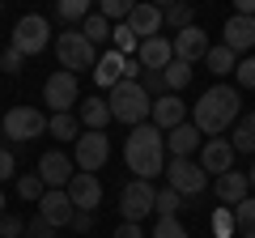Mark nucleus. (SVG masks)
Instances as JSON below:
<instances>
[{
  "label": "nucleus",
  "mask_w": 255,
  "mask_h": 238,
  "mask_svg": "<svg viewBox=\"0 0 255 238\" xmlns=\"http://www.w3.org/2000/svg\"><path fill=\"white\" fill-rule=\"evenodd\" d=\"M162 81H166V90H183V85L191 81V64H183V60H170V64L162 68Z\"/></svg>",
  "instance_id": "c85d7f7f"
},
{
  "label": "nucleus",
  "mask_w": 255,
  "mask_h": 238,
  "mask_svg": "<svg viewBox=\"0 0 255 238\" xmlns=\"http://www.w3.org/2000/svg\"><path fill=\"white\" fill-rule=\"evenodd\" d=\"M238 119V90H230V85H213V90L200 94V102H196V111H191V128L204 132V136H221V132H230V123Z\"/></svg>",
  "instance_id": "f03ea898"
},
{
  "label": "nucleus",
  "mask_w": 255,
  "mask_h": 238,
  "mask_svg": "<svg viewBox=\"0 0 255 238\" xmlns=\"http://www.w3.org/2000/svg\"><path fill=\"white\" fill-rule=\"evenodd\" d=\"M162 85H166V81H162V73H145V94H149V98H153Z\"/></svg>",
  "instance_id": "37998d69"
},
{
  "label": "nucleus",
  "mask_w": 255,
  "mask_h": 238,
  "mask_svg": "<svg viewBox=\"0 0 255 238\" xmlns=\"http://www.w3.org/2000/svg\"><path fill=\"white\" fill-rule=\"evenodd\" d=\"M90 13V0H60V21H85Z\"/></svg>",
  "instance_id": "7c9ffc66"
},
{
  "label": "nucleus",
  "mask_w": 255,
  "mask_h": 238,
  "mask_svg": "<svg viewBox=\"0 0 255 238\" xmlns=\"http://www.w3.org/2000/svg\"><path fill=\"white\" fill-rule=\"evenodd\" d=\"M77 123H81L85 132H102L111 123V107H107V98H90V102H81V115H77Z\"/></svg>",
  "instance_id": "412c9836"
},
{
  "label": "nucleus",
  "mask_w": 255,
  "mask_h": 238,
  "mask_svg": "<svg viewBox=\"0 0 255 238\" xmlns=\"http://www.w3.org/2000/svg\"><path fill=\"white\" fill-rule=\"evenodd\" d=\"M21 234H26V221L13 213H0V238H21Z\"/></svg>",
  "instance_id": "c9c22d12"
},
{
  "label": "nucleus",
  "mask_w": 255,
  "mask_h": 238,
  "mask_svg": "<svg viewBox=\"0 0 255 238\" xmlns=\"http://www.w3.org/2000/svg\"><path fill=\"white\" fill-rule=\"evenodd\" d=\"M166 183L179 196H200L204 187H209V174L191 162V157H170V162H166Z\"/></svg>",
  "instance_id": "0eeeda50"
},
{
  "label": "nucleus",
  "mask_w": 255,
  "mask_h": 238,
  "mask_svg": "<svg viewBox=\"0 0 255 238\" xmlns=\"http://www.w3.org/2000/svg\"><path fill=\"white\" fill-rule=\"evenodd\" d=\"M213 187H217V196H221L226 204H243L247 196H251V183H247V174H243V170H230V174H221V179H217Z\"/></svg>",
  "instance_id": "aec40b11"
},
{
  "label": "nucleus",
  "mask_w": 255,
  "mask_h": 238,
  "mask_svg": "<svg viewBox=\"0 0 255 238\" xmlns=\"http://www.w3.org/2000/svg\"><path fill=\"white\" fill-rule=\"evenodd\" d=\"M77 174L73 157L64 153V149H51V153L38 157V179H43V187L51 192V187H68V179Z\"/></svg>",
  "instance_id": "f8f14e48"
},
{
  "label": "nucleus",
  "mask_w": 255,
  "mask_h": 238,
  "mask_svg": "<svg viewBox=\"0 0 255 238\" xmlns=\"http://www.w3.org/2000/svg\"><path fill=\"white\" fill-rule=\"evenodd\" d=\"M166 136L153 128V123H140V128L128 132V145H124V162L128 170L136 174V179H145V183H153L157 174L166 170Z\"/></svg>",
  "instance_id": "f257e3e1"
},
{
  "label": "nucleus",
  "mask_w": 255,
  "mask_h": 238,
  "mask_svg": "<svg viewBox=\"0 0 255 238\" xmlns=\"http://www.w3.org/2000/svg\"><path fill=\"white\" fill-rule=\"evenodd\" d=\"M55 55H60V68L64 73H85V68H98V47L81 34V30H60L55 38Z\"/></svg>",
  "instance_id": "20e7f679"
},
{
  "label": "nucleus",
  "mask_w": 255,
  "mask_h": 238,
  "mask_svg": "<svg viewBox=\"0 0 255 238\" xmlns=\"http://www.w3.org/2000/svg\"><path fill=\"white\" fill-rule=\"evenodd\" d=\"M153 183H145V179H132V183H124V192H119V213H124V221H132V226H140V217H149L153 213Z\"/></svg>",
  "instance_id": "6e6552de"
},
{
  "label": "nucleus",
  "mask_w": 255,
  "mask_h": 238,
  "mask_svg": "<svg viewBox=\"0 0 255 238\" xmlns=\"http://www.w3.org/2000/svg\"><path fill=\"white\" fill-rule=\"evenodd\" d=\"M38 217H43L51 230H64V226H73L77 209H73V200H68V192H64V187H51V192L38 200Z\"/></svg>",
  "instance_id": "ddd939ff"
},
{
  "label": "nucleus",
  "mask_w": 255,
  "mask_h": 238,
  "mask_svg": "<svg viewBox=\"0 0 255 238\" xmlns=\"http://www.w3.org/2000/svg\"><path fill=\"white\" fill-rule=\"evenodd\" d=\"M221 47H230L234 55H243V51H251L255 47V17H230L226 21V34H221Z\"/></svg>",
  "instance_id": "a211bd4d"
},
{
  "label": "nucleus",
  "mask_w": 255,
  "mask_h": 238,
  "mask_svg": "<svg viewBox=\"0 0 255 238\" xmlns=\"http://www.w3.org/2000/svg\"><path fill=\"white\" fill-rule=\"evenodd\" d=\"M230 145H234V153H251L255 149V111L234 123V140H230Z\"/></svg>",
  "instance_id": "5701e85b"
},
{
  "label": "nucleus",
  "mask_w": 255,
  "mask_h": 238,
  "mask_svg": "<svg viewBox=\"0 0 255 238\" xmlns=\"http://www.w3.org/2000/svg\"><path fill=\"white\" fill-rule=\"evenodd\" d=\"M43 102L55 111V115H64V111L77 107V77L73 73H51L43 85Z\"/></svg>",
  "instance_id": "9b49d317"
},
{
  "label": "nucleus",
  "mask_w": 255,
  "mask_h": 238,
  "mask_svg": "<svg viewBox=\"0 0 255 238\" xmlns=\"http://www.w3.org/2000/svg\"><path fill=\"white\" fill-rule=\"evenodd\" d=\"M153 209H157V217H174V213L183 209V196L170 192V187H162V192H157V200H153Z\"/></svg>",
  "instance_id": "c756f323"
},
{
  "label": "nucleus",
  "mask_w": 255,
  "mask_h": 238,
  "mask_svg": "<svg viewBox=\"0 0 255 238\" xmlns=\"http://www.w3.org/2000/svg\"><path fill=\"white\" fill-rule=\"evenodd\" d=\"M234 77H238V85H243V90H255V55H251V60H238Z\"/></svg>",
  "instance_id": "e433bc0d"
},
{
  "label": "nucleus",
  "mask_w": 255,
  "mask_h": 238,
  "mask_svg": "<svg viewBox=\"0 0 255 238\" xmlns=\"http://www.w3.org/2000/svg\"><path fill=\"white\" fill-rule=\"evenodd\" d=\"M196 128L191 123H179L174 132H166V149H170V157H191V149H196Z\"/></svg>",
  "instance_id": "4be33fe9"
},
{
  "label": "nucleus",
  "mask_w": 255,
  "mask_h": 238,
  "mask_svg": "<svg viewBox=\"0 0 255 238\" xmlns=\"http://www.w3.org/2000/svg\"><path fill=\"white\" fill-rule=\"evenodd\" d=\"M204 64H209V73L226 77V73H234V68H238V55L230 51V47H209V55H204Z\"/></svg>",
  "instance_id": "393cba45"
},
{
  "label": "nucleus",
  "mask_w": 255,
  "mask_h": 238,
  "mask_svg": "<svg viewBox=\"0 0 255 238\" xmlns=\"http://www.w3.org/2000/svg\"><path fill=\"white\" fill-rule=\"evenodd\" d=\"M26 238H60V230H51L43 217H34V221L26 226Z\"/></svg>",
  "instance_id": "58836bf2"
},
{
  "label": "nucleus",
  "mask_w": 255,
  "mask_h": 238,
  "mask_svg": "<svg viewBox=\"0 0 255 238\" xmlns=\"http://www.w3.org/2000/svg\"><path fill=\"white\" fill-rule=\"evenodd\" d=\"M153 238H187V230H183V221H179V217H157Z\"/></svg>",
  "instance_id": "72a5a7b5"
},
{
  "label": "nucleus",
  "mask_w": 255,
  "mask_h": 238,
  "mask_svg": "<svg viewBox=\"0 0 255 238\" xmlns=\"http://www.w3.org/2000/svg\"><path fill=\"white\" fill-rule=\"evenodd\" d=\"M68 200H73V209L77 213H98V204H102V183H98V174H85V170H77L73 179H68Z\"/></svg>",
  "instance_id": "9d476101"
},
{
  "label": "nucleus",
  "mask_w": 255,
  "mask_h": 238,
  "mask_svg": "<svg viewBox=\"0 0 255 238\" xmlns=\"http://www.w3.org/2000/svg\"><path fill=\"white\" fill-rule=\"evenodd\" d=\"M107 107H111V119L128 123V128H140V123H149V115H153V98L145 94L140 81H119L115 90L107 94Z\"/></svg>",
  "instance_id": "7ed1b4c3"
},
{
  "label": "nucleus",
  "mask_w": 255,
  "mask_h": 238,
  "mask_svg": "<svg viewBox=\"0 0 255 238\" xmlns=\"http://www.w3.org/2000/svg\"><path fill=\"white\" fill-rule=\"evenodd\" d=\"M0 128H4V136H9V140L26 145V140H34V136H43V132H47V115H43V111H34V107H13L9 115L0 119Z\"/></svg>",
  "instance_id": "423d86ee"
},
{
  "label": "nucleus",
  "mask_w": 255,
  "mask_h": 238,
  "mask_svg": "<svg viewBox=\"0 0 255 238\" xmlns=\"http://www.w3.org/2000/svg\"><path fill=\"white\" fill-rule=\"evenodd\" d=\"M115 238H145V234H140V226H132V221H124V226L115 230Z\"/></svg>",
  "instance_id": "c03bdc74"
},
{
  "label": "nucleus",
  "mask_w": 255,
  "mask_h": 238,
  "mask_svg": "<svg viewBox=\"0 0 255 238\" xmlns=\"http://www.w3.org/2000/svg\"><path fill=\"white\" fill-rule=\"evenodd\" d=\"M17 192H21V200H43V196H47V187H43V179H38V174H21V179H17Z\"/></svg>",
  "instance_id": "2f4dec72"
},
{
  "label": "nucleus",
  "mask_w": 255,
  "mask_h": 238,
  "mask_svg": "<svg viewBox=\"0 0 255 238\" xmlns=\"http://www.w3.org/2000/svg\"><path fill=\"white\" fill-rule=\"evenodd\" d=\"M73 230H77V234H90V230H94V213H77V217H73Z\"/></svg>",
  "instance_id": "79ce46f5"
},
{
  "label": "nucleus",
  "mask_w": 255,
  "mask_h": 238,
  "mask_svg": "<svg viewBox=\"0 0 255 238\" xmlns=\"http://www.w3.org/2000/svg\"><path fill=\"white\" fill-rule=\"evenodd\" d=\"M0 136H4V128H0Z\"/></svg>",
  "instance_id": "09e8293b"
},
{
  "label": "nucleus",
  "mask_w": 255,
  "mask_h": 238,
  "mask_svg": "<svg viewBox=\"0 0 255 238\" xmlns=\"http://www.w3.org/2000/svg\"><path fill=\"white\" fill-rule=\"evenodd\" d=\"M128 26H132L136 38H157L162 34V9H157V4H132Z\"/></svg>",
  "instance_id": "6ab92c4d"
},
{
  "label": "nucleus",
  "mask_w": 255,
  "mask_h": 238,
  "mask_svg": "<svg viewBox=\"0 0 255 238\" xmlns=\"http://www.w3.org/2000/svg\"><path fill=\"white\" fill-rule=\"evenodd\" d=\"M170 47H174V60H183V64H196V60H204V55H209V38H204L200 26L179 30V34L170 38Z\"/></svg>",
  "instance_id": "dca6fc26"
},
{
  "label": "nucleus",
  "mask_w": 255,
  "mask_h": 238,
  "mask_svg": "<svg viewBox=\"0 0 255 238\" xmlns=\"http://www.w3.org/2000/svg\"><path fill=\"white\" fill-rule=\"evenodd\" d=\"M107 157H111V140L102 136V132H81V136H77V153H73V166H77V170L94 174V170H102Z\"/></svg>",
  "instance_id": "1a4fd4ad"
},
{
  "label": "nucleus",
  "mask_w": 255,
  "mask_h": 238,
  "mask_svg": "<svg viewBox=\"0 0 255 238\" xmlns=\"http://www.w3.org/2000/svg\"><path fill=\"white\" fill-rule=\"evenodd\" d=\"M162 21H166V26H174V30H187L191 26V9H187V4H166Z\"/></svg>",
  "instance_id": "473e14b6"
},
{
  "label": "nucleus",
  "mask_w": 255,
  "mask_h": 238,
  "mask_svg": "<svg viewBox=\"0 0 255 238\" xmlns=\"http://www.w3.org/2000/svg\"><path fill=\"white\" fill-rule=\"evenodd\" d=\"M149 123H153L157 132H174L179 123H187V102H183L179 94H162V98L153 102V115H149Z\"/></svg>",
  "instance_id": "2eb2a0df"
},
{
  "label": "nucleus",
  "mask_w": 255,
  "mask_h": 238,
  "mask_svg": "<svg viewBox=\"0 0 255 238\" xmlns=\"http://www.w3.org/2000/svg\"><path fill=\"white\" fill-rule=\"evenodd\" d=\"M213 230H217V238H230V234H234V217H230L226 209L213 213Z\"/></svg>",
  "instance_id": "ea45409f"
},
{
  "label": "nucleus",
  "mask_w": 255,
  "mask_h": 238,
  "mask_svg": "<svg viewBox=\"0 0 255 238\" xmlns=\"http://www.w3.org/2000/svg\"><path fill=\"white\" fill-rule=\"evenodd\" d=\"M234 230L243 238H255V196H247L243 204H234Z\"/></svg>",
  "instance_id": "a878e982"
},
{
  "label": "nucleus",
  "mask_w": 255,
  "mask_h": 238,
  "mask_svg": "<svg viewBox=\"0 0 255 238\" xmlns=\"http://www.w3.org/2000/svg\"><path fill=\"white\" fill-rule=\"evenodd\" d=\"M247 183H251V192H255V166H251V170H247Z\"/></svg>",
  "instance_id": "49530a36"
},
{
  "label": "nucleus",
  "mask_w": 255,
  "mask_h": 238,
  "mask_svg": "<svg viewBox=\"0 0 255 238\" xmlns=\"http://www.w3.org/2000/svg\"><path fill=\"white\" fill-rule=\"evenodd\" d=\"M0 213H4V196H0Z\"/></svg>",
  "instance_id": "de8ad7c7"
},
{
  "label": "nucleus",
  "mask_w": 255,
  "mask_h": 238,
  "mask_svg": "<svg viewBox=\"0 0 255 238\" xmlns=\"http://www.w3.org/2000/svg\"><path fill=\"white\" fill-rule=\"evenodd\" d=\"M174 60V47H170V38H140V51H136V64L145 68V73H162L166 64Z\"/></svg>",
  "instance_id": "f3484780"
},
{
  "label": "nucleus",
  "mask_w": 255,
  "mask_h": 238,
  "mask_svg": "<svg viewBox=\"0 0 255 238\" xmlns=\"http://www.w3.org/2000/svg\"><path fill=\"white\" fill-rule=\"evenodd\" d=\"M13 170H17V157H13L9 149H0V183H4V179H13Z\"/></svg>",
  "instance_id": "a19ab883"
},
{
  "label": "nucleus",
  "mask_w": 255,
  "mask_h": 238,
  "mask_svg": "<svg viewBox=\"0 0 255 238\" xmlns=\"http://www.w3.org/2000/svg\"><path fill=\"white\" fill-rule=\"evenodd\" d=\"M200 170L204 174H230L234 170V145H230L226 136H213V140H204V149H200Z\"/></svg>",
  "instance_id": "4468645a"
},
{
  "label": "nucleus",
  "mask_w": 255,
  "mask_h": 238,
  "mask_svg": "<svg viewBox=\"0 0 255 238\" xmlns=\"http://www.w3.org/2000/svg\"><path fill=\"white\" fill-rule=\"evenodd\" d=\"M81 34L90 38L94 47H98V43H107V38H111V21L102 17V13H90V17L81 21Z\"/></svg>",
  "instance_id": "cd10ccee"
},
{
  "label": "nucleus",
  "mask_w": 255,
  "mask_h": 238,
  "mask_svg": "<svg viewBox=\"0 0 255 238\" xmlns=\"http://www.w3.org/2000/svg\"><path fill=\"white\" fill-rule=\"evenodd\" d=\"M47 132L60 136V140H77V136H81V123H77L73 111H64V115H51V119H47Z\"/></svg>",
  "instance_id": "b1692460"
},
{
  "label": "nucleus",
  "mask_w": 255,
  "mask_h": 238,
  "mask_svg": "<svg viewBox=\"0 0 255 238\" xmlns=\"http://www.w3.org/2000/svg\"><path fill=\"white\" fill-rule=\"evenodd\" d=\"M238 17H255V0H238Z\"/></svg>",
  "instance_id": "a18cd8bd"
},
{
  "label": "nucleus",
  "mask_w": 255,
  "mask_h": 238,
  "mask_svg": "<svg viewBox=\"0 0 255 238\" xmlns=\"http://www.w3.org/2000/svg\"><path fill=\"white\" fill-rule=\"evenodd\" d=\"M47 43H51V21L38 17V13L21 17L17 26H13V38H9V47L17 55H38V51H47Z\"/></svg>",
  "instance_id": "39448f33"
},
{
  "label": "nucleus",
  "mask_w": 255,
  "mask_h": 238,
  "mask_svg": "<svg viewBox=\"0 0 255 238\" xmlns=\"http://www.w3.org/2000/svg\"><path fill=\"white\" fill-rule=\"evenodd\" d=\"M111 38H115V51H119V55H128V60H132V51H140V38L132 34V26H128V21L111 26Z\"/></svg>",
  "instance_id": "bb28decb"
},
{
  "label": "nucleus",
  "mask_w": 255,
  "mask_h": 238,
  "mask_svg": "<svg viewBox=\"0 0 255 238\" xmlns=\"http://www.w3.org/2000/svg\"><path fill=\"white\" fill-rule=\"evenodd\" d=\"M102 17L107 21H128V13H132V4H128V0H102Z\"/></svg>",
  "instance_id": "f704fd0d"
},
{
  "label": "nucleus",
  "mask_w": 255,
  "mask_h": 238,
  "mask_svg": "<svg viewBox=\"0 0 255 238\" xmlns=\"http://www.w3.org/2000/svg\"><path fill=\"white\" fill-rule=\"evenodd\" d=\"M0 68H4V73H21V68H26V55H17L13 47H4V51H0Z\"/></svg>",
  "instance_id": "4c0bfd02"
}]
</instances>
